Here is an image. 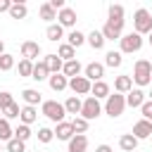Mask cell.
Listing matches in <instances>:
<instances>
[{
  "instance_id": "18",
  "label": "cell",
  "mask_w": 152,
  "mask_h": 152,
  "mask_svg": "<svg viewBox=\"0 0 152 152\" xmlns=\"http://www.w3.org/2000/svg\"><path fill=\"white\" fill-rule=\"evenodd\" d=\"M48 83H50V88H52L55 93H62L64 88H69V78H66L64 74H52V76L48 78Z\"/></svg>"
},
{
  "instance_id": "7",
  "label": "cell",
  "mask_w": 152,
  "mask_h": 152,
  "mask_svg": "<svg viewBox=\"0 0 152 152\" xmlns=\"http://www.w3.org/2000/svg\"><path fill=\"white\" fill-rule=\"evenodd\" d=\"M100 114H102V104H100V100H97V97H93V95H88V97L83 100L81 116H83L86 121H93V119H97Z\"/></svg>"
},
{
  "instance_id": "48",
  "label": "cell",
  "mask_w": 152,
  "mask_h": 152,
  "mask_svg": "<svg viewBox=\"0 0 152 152\" xmlns=\"http://www.w3.org/2000/svg\"><path fill=\"white\" fill-rule=\"evenodd\" d=\"M150 102H152V93H150Z\"/></svg>"
},
{
  "instance_id": "3",
  "label": "cell",
  "mask_w": 152,
  "mask_h": 152,
  "mask_svg": "<svg viewBox=\"0 0 152 152\" xmlns=\"http://www.w3.org/2000/svg\"><path fill=\"white\" fill-rule=\"evenodd\" d=\"M124 109H126V95L114 93V95H109V97L104 100V114H109L112 119L121 116V114H124Z\"/></svg>"
},
{
  "instance_id": "10",
  "label": "cell",
  "mask_w": 152,
  "mask_h": 152,
  "mask_svg": "<svg viewBox=\"0 0 152 152\" xmlns=\"http://www.w3.org/2000/svg\"><path fill=\"white\" fill-rule=\"evenodd\" d=\"M86 78L90 81V83H95V81H102V76H104V64H100V62H90V64H86Z\"/></svg>"
},
{
  "instance_id": "29",
  "label": "cell",
  "mask_w": 152,
  "mask_h": 152,
  "mask_svg": "<svg viewBox=\"0 0 152 152\" xmlns=\"http://www.w3.org/2000/svg\"><path fill=\"white\" fill-rule=\"evenodd\" d=\"M121 62H124V55H121L119 50H109V52L104 55V64H107V66H112V69L121 66Z\"/></svg>"
},
{
  "instance_id": "14",
  "label": "cell",
  "mask_w": 152,
  "mask_h": 152,
  "mask_svg": "<svg viewBox=\"0 0 152 152\" xmlns=\"http://www.w3.org/2000/svg\"><path fill=\"white\" fill-rule=\"evenodd\" d=\"M31 78L33 81H48L50 78V71H48V64L43 62V59H38V62H33V74H31Z\"/></svg>"
},
{
  "instance_id": "23",
  "label": "cell",
  "mask_w": 152,
  "mask_h": 152,
  "mask_svg": "<svg viewBox=\"0 0 152 152\" xmlns=\"http://www.w3.org/2000/svg\"><path fill=\"white\" fill-rule=\"evenodd\" d=\"M81 62L78 59H71V62H64V69H62V74L66 76V78H76V76H81Z\"/></svg>"
},
{
  "instance_id": "32",
  "label": "cell",
  "mask_w": 152,
  "mask_h": 152,
  "mask_svg": "<svg viewBox=\"0 0 152 152\" xmlns=\"http://www.w3.org/2000/svg\"><path fill=\"white\" fill-rule=\"evenodd\" d=\"M83 43H86V33H81L78 28H74V31L69 33V45H71V48L76 50V48H81Z\"/></svg>"
},
{
  "instance_id": "30",
  "label": "cell",
  "mask_w": 152,
  "mask_h": 152,
  "mask_svg": "<svg viewBox=\"0 0 152 152\" xmlns=\"http://www.w3.org/2000/svg\"><path fill=\"white\" fill-rule=\"evenodd\" d=\"M12 138H14V131H12L10 121L2 116V119H0V142H10Z\"/></svg>"
},
{
  "instance_id": "15",
  "label": "cell",
  "mask_w": 152,
  "mask_h": 152,
  "mask_svg": "<svg viewBox=\"0 0 152 152\" xmlns=\"http://www.w3.org/2000/svg\"><path fill=\"white\" fill-rule=\"evenodd\" d=\"M114 90L121 93V95H128L133 90V78L131 76H116L114 78Z\"/></svg>"
},
{
  "instance_id": "34",
  "label": "cell",
  "mask_w": 152,
  "mask_h": 152,
  "mask_svg": "<svg viewBox=\"0 0 152 152\" xmlns=\"http://www.w3.org/2000/svg\"><path fill=\"white\" fill-rule=\"evenodd\" d=\"M17 71H19V76H21V78H31V74H33V62L21 59V62H19V66H17Z\"/></svg>"
},
{
  "instance_id": "43",
  "label": "cell",
  "mask_w": 152,
  "mask_h": 152,
  "mask_svg": "<svg viewBox=\"0 0 152 152\" xmlns=\"http://www.w3.org/2000/svg\"><path fill=\"white\" fill-rule=\"evenodd\" d=\"M140 112H142V119L152 121V102H150V100H145V104L140 107Z\"/></svg>"
},
{
  "instance_id": "5",
  "label": "cell",
  "mask_w": 152,
  "mask_h": 152,
  "mask_svg": "<svg viewBox=\"0 0 152 152\" xmlns=\"http://www.w3.org/2000/svg\"><path fill=\"white\" fill-rule=\"evenodd\" d=\"M121 55H131V52H138L140 48H142V36L140 33H135V31H131V33H126V36H121Z\"/></svg>"
},
{
  "instance_id": "19",
  "label": "cell",
  "mask_w": 152,
  "mask_h": 152,
  "mask_svg": "<svg viewBox=\"0 0 152 152\" xmlns=\"http://www.w3.org/2000/svg\"><path fill=\"white\" fill-rule=\"evenodd\" d=\"M142 104H145V93L140 88H133L126 95V107H142Z\"/></svg>"
},
{
  "instance_id": "21",
  "label": "cell",
  "mask_w": 152,
  "mask_h": 152,
  "mask_svg": "<svg viewBox=\"0 0 152 152\" xmlns=\"http://www.w3.org/2000/svg\"><path fill=\"white\" fill-rule=\"evenodd\" d=\"M86 43H88L93 50H102L107 40H104V36H102V31H90V33L86 36Z\"/></svg>"
},
{
  "instance_id": "49",
  "label": "cell",
  "mask_w": 152,
  "mask_h": 152,
  "mask_svg": "<svg viewBox=\"0 0 152 152\" xmlns=\"http://www.w3.org/2000/svg\"><path fill=\"white\" fill-rule=\"evenodd\" d=\"M36 152H38V150H36Z\"/></svg>"
},
{
  "instance_id": "17",
  "label": "cell",
  "mask_w": 152,
  "mask_h": 152,
  "mask_svg": "<svg viewBox=\"0 0 152 152\" xmlns=\"http://www.w3.org/2000/svg\"><path fill=\"white\" fill-rule=\"evenodd\" d=\"M43 62L48 64L50 76H52V74H62V69H64V62H62L57 55H45V57H43Z\"/></svg>"
},
{
  "instance_id": "41",
  "label": "cell",
  "mask_w": 152,
  "mask_h": 152,
  "mask_svg": "<svg viewBox=\"0 0 152 152\" xmlns=\"http://www.w3.org/2000/svg\"><path fill=\"white\" fill-rule=\"evenodd\" d=\"M107 14H109V19H124V5H109Z\"/></svg>"
},
{
  "instance_id": "26",
  "label": "cell",
  "mask_w": 152,
  "mask_h": 152,
  "mask_svg": "<svg viewBox=\"0 0 152 152\" xmlns=\"http://www.w3.org/2000/svg\"><path fill=\"white\" fill-rule=\"evenodd\" d=\"M88 150V138L86 135H74L69 140V152H86Z\"/></svg>"
},
{
  "instance_id": "2",
  "label": "cell",
  "mask_w": 152,
  "mask_h": 152,
  "mask_svg": "<svg viewBox=\"0 0 152 152\" xmlns=\"http://www.w3.org/2000/svg\"><path fill=\"white\" fill-rule=\"evenodd\" d=\"M140 88L142 86H150L152 83V64L147 62V59H138L135 62V66H133V76H131Z\"/></svg>"
},
{
  "instance_id": "11",
  "label": "cell",
  "mask_w": 152,
  "mask_h": 152,
  "mask_svg": "<svg viewBox=\"0 0 152 152\" xmlns=\"http://www.w3.org/2000/svg\"><path fill=\"white\" fill-rule=\"evenodd\" d=\"M133 135H135L138 140H145V138H150V135H152V121H147V119H140V121H135V124H133Z\"/></svg>"
},
{
  "instance_id": "37",
  "label": "cell",
  "mask_w": 152,
  "mask_h": 152,
  "mask_svg": "<svg viewBox=\"0 0 152 152\" xmlns=\"http://www.w3.org/2000/svg\"><path fill=\"white\" fill-rule=\"evenodd\" d=\"M52 138H55V131L52 128H48V126H43V128H38V140L40 142H52Z\"/></svg>"
},
{
  "instance_id": "8",
  "label": "cell",
  "mask_w": 152,
  "mask_h": 152,
  "mask_svg": "<svg viewBox=\"0 0 152 152\" xmlns=\"http://www.w3.org/2000/svg\"><path fill=\"white\" fill-rule=\"evenodd\" d=\"M69 88L74 90V95H88L93 90V83L86 76H76V78H69Z\"/></svg>"
},
{
  "instance_id": "12",
  "label": "cell",
  "mask_w": 152,
  "mask_h": 152,
  "mask_svg": "<svg viewBox=\"0 0 152 152\" xmlns=\"http://www.w3.org/2000/svg\"><path fill=\"white\" fill-rule=\"evenodd\" d=\"M38 55H40V45H38L36 40H24V43H21V57H24V59L33 62Z\"/></svg>"
},
{
  "instance_id": "1",
  "label": "cell",
  "mask_w": 152,
  "mask_h": 152,
  "mask_svg": "<svg viewBox=\"0 0 152 152\" xmlns=\"http://www.w3.org/2000/svg\"><path fill=\"white\" fill-rule=\"evenodd\" d=\"M40 114L48 116V119L55 121V124H62L64 116H66V109H64V104L57 102V100H45V102L40 104Z\"/></svg>"
},
{
  "instance_id": "40",
  "label": "cell",
  "mask_w": 152,
  "mask_h": 152,
  "mask_svg": "<svg viewBox=\"0 0 152 152\" xmlns=\"http://www.w3.org/2000/svg\"><path fill=\"white\" fill-rule=\"evenodd\" d=\"M7 152H26V142H21V140L12 138V140L7 142Z\"/></svg>"
},
{
  "instance_id": "16",
  "label": "cell",
  "mask_w": 152,
  "mask_h": 152,
  "mask_svg": "<svg viewBox=\"0 0 152 152\" xmlns=\"http://www.w3.org/2000/svg\"><path fill=\"white\" fill-rule=\"evenodd\" d=\"M64 109H66V114L81 116V109H83V100H81L78 95H71V97H66V102H64Z\"/></svg>"
},
{
  "instance_id": "45",
  "label": "cell",
  "mask_w": 152,
  "mask_h": 152,
  "mask_svg": "<svg viewBox=\"0 0 152 152\" xmlns=\"http://www.w3.org/2000/svg\"><path fill=\"white\" fill-rule=\"evenodd\" d=\"M95 152H114V150H112L109 145H97V147H95Z\"/></svg>"
},
{
  "instance_id": "13",
  "label": "cell",
  "mask_w": 152,
  "mask_h": 152,
  "mask_svg": "<svg viewBox=\"0 0 152 152\" xmlns=\"http://www.w3.org/2000/svg\"><path fill=\"white\" fill-rule=\"evenodd\" d=\"M76 133H74V126H71V121H62V124H57L55 126V138L57 140H71Z\"/></svg>"
},
{
  "instance_id": "25",
  "label": "cell",
  "mask_w": 152,
  "mask_h": 152,
  "mask_svg": "<svg viewBox=\"0 0 152 152\" xmlns=\"http://www.w3.org/2000/svg\"><path fill=\"white\" fill-rule=\"evenodd\" d=\"M90 95H93V97H97V100H102V97L107 100L112 93H109V86H107L104 81H95V83H93V90H90Z\"/></svg>"
},
{
  "instance_id": "35",
  "label": "cell",
  "mask_w": 152,
  "mask_h": 152,
  "mask_svg": "<svg viewBox=\"0 0 152 152\" xmlns=\"http://www.w3.org/2000/svg\"><path fill=\"white\" fill-rule=\"evenodd\" d=\"M14 138H17V140H21V142H26V140L31 138V126H26V124H19V126L14 128Z\"/></svg>"
},
{
  "instance_id": "31",
  "label": "cell",
  "mask_w": 152,
  "mask_h": 152,
  "mask_svg": "<svg viewBox=\"0 0 152 152\" xmlns=\"http://www.w3.org/2000/svg\"><path fill=\"white\" fill-rule=\"evenodd\" d=\"M26 14H28V7L24 2H12V10H10L12 19H26Z\"/></svg>"
},
{
  "instance_id": "28",
  "label": "cell",
  "mask_w": 152,
  "mask_h": 152,
  "mask_svg": "<svg viewBox=\"0 0 152 152\" xmlns=\"http://www.w3.org/2000/svg\"><path fill=\"white\" fill-rule=\"evenodd\" d=\"M57 57H59L62 62H71V59H76V50H74L69 43H62L59 50H57Z\"/></svg>"
},
{
  "instance_id": "38",
  "label": "cell",
  "mask_w": 152,
  "mask_h": 152,
  "mask_svg": "<svg viewBox=\"0 0 152 152\" xmlns=\"http://www.w3.org/2000/svg\"><path fill=\"white\" fill-rule=\"evenodd\" d=\"M12 66H14V57H12L10 52L0 55V71H10Z\"/></svg>"
},
{
  "instance_id": "4",
  "label": "cell",
  "mask_w": 152,
  "mask_h": 152,
  "mask_svg": "<svg viewBox=\"0 0 152 152\" xmlns=\"http://www.w3.org/2000/svg\"><path fill=\"white\" fill-rule=\"evenodd\" d=\"M133 28H135V33H152V14L145 10V7H140V10H135V14H133Z\"/></svg>"
},
{
  "instance_id": "27",
  "label": "cell",
  "mask_w": 152,
  "mask_h": 152,
  "mask_svg": "<svg viewBox=\"0 0 152 152\" xmlns=\"http://www.w3.org/2000/svg\"><path fill=\"white\" fill-rule=\"evenodd\" d=\"M19 119H21V124H26V126H31L36 119H38V109L36 107H21V114H19Z\"/></svg>"
},
{
  "instance_id": "47",
  "label": "cell",
  "mask_w": 152,
  "mask_h": 152,
  "mask_svg": "<svg viewBox=\"0 0 152 152\" xmlns=\"http://www.w3.org/2000/svg\"><path fill=\"white\" fill-rule=\"evenodd\" d=\"M147 40H150V45H152V33H150V38H147Z\"/></svg>"
},
{
  "instance_id": "22",
  "label": "cell",
  "mask_w": 152,
  "mask_h": 152,
  "mask_svg": "<svg viewBox=\"0 0 152 152\" xmlns=\"http://www.w3.org/2000/svg\"><path fill=\"white\" fill-rule=\"evenodd\" d=\"M21 97H24V102H26L28 107L43 104V97H40V93H38L36 88H26V90H21Z\"/></svg>"
},
{
  "instance_id": "6",
  "label": "cell",
  "mask_w": 152,
  "mask_h": 152,
  "mask_svg": "<svg viewBox=\"0 0 152 152\" xmlns=\"http://www.w3.org/2000/svg\"><path fill=\"white\" fill-rule=\"evenodd\" d=\"M124 21L126 19H107V24L102 26L104 40H121V36H124Z\"/></svg>"
},
{
  "instance_id": "46",
  "label": "cell",
  "mask_w": 152,
  "mask_h": 152,
  "mask_svg": "<svg viewBox=\"0 0 152 152\" xmlns=\"http://www.w3.org/2000/svg\"><path fill=\"white\" fill-rule=\"evenodd\" d=\"M0 55H5V43L0 40Z\"/></svg>"
},
{
  "instance_id": "36",
  "label": "cell",
  "mask_w": 152,
  "mask_h": 152,
  "mask_svg": "<svg viewBox=\"0 0 152 152\" xmlns=\"http://www.w3.org/2000/svg\"><path fill=\"white\" fill-rule=\"evenodd\" d=\"M38 12H40V19H45V21H52V19H57V12L50 7V2H43Z\"/></svg>"
},
{
  "instance_id": "39",
  "label": "cell",
  "mask_w": 152,
  "mask_h": 152,
  "mask_svg": "<svg viewBox=\"0 0 152 152\" xmlns=\"http://www.w3.org/2000/svg\"><path fill=\"white\" fill-rule=\"evenodd\" d=\"M2 114H5V119L10 121V119H19V114H21V109H19V104L14 102V104H10L7 109H2Z\"/></svg>"
},
{
  "instance_id": "44",
  "label": "cell",
  "mask_w": 152,
  "mask_h": 152,
  "mask_svg": "<svg viewBox=\"0 0 152 152\" xmlns=\"http://www.w3.org/2000/svg\"><path fill=\"white\" fill-rule=\"evenodd\" d=\"M12 10V2L10 0H0V12H10Z\"/></svg>"
},
{
  "instance_id": "24",
  "label": "cell",
  "mask_w": 152,
  "mask_h": 152,
  "mask_svg": "<svg viewBox=\"0 0 152 152\" xmlns=\"http://www.w3.org/2000/svg\"><path fill=\"white\" fill-rule=\"evenodd\" d=\"M45 36H48V40H50V43H57V40H62V38H64V28H62L59 24H48Z\"/></svg>"
},
{
  "instance_id": "33",
  "label": "cell",
  "mask_w": 152,
  "mask_h": 152,
  "mask_svg": "<svg viewBox=\"0 0 152 152\" xmlns=\"http://www.w3.org/2000/svg\"><path fill=\"white\" fill-rule=\"evenodd\" d=\"M88 124H90V121H86L83 116H74V119H71V126H74V133H76V135H83V133L88 131Z\"/></svg>"
},
{
  "instance_id": "42",
  "label": "cell",
  "mask_w": 152,
  "mask_h": 152,
  "mask_svg": "<svg viewBox=\"0 0 152 152\" xmlns=\"http://www.w3.org/2000/svg\"><path fill=\"white\" fill-rule=\"evenodd\" d=\"M10 104H14V97H12V93H7V90H0V109H7Z\"/></svg>"
},
{
  "instance_id": "9",
  "label": "cell",
  "mask_w": 152,
  "mask_h": 152,
  "mask_svg": "<svg viewBox=\"0 0 152 152\" xmlns=\"http://www.w3.org/2000/svg\"><path fill=\"white\" fill-rule=\"evenodd\" d=\"M76 10H71V7H64L62 12H57V24L62 26V28H74L76 26Z\"/></svg>"
},
{
  "instance_id": "20",
  "label": "cell",
  "mask_w": 152,
  "mask_h": 152,
  "mask_svg": "<svg viewBox=\"0 0 152 152\" xmlns=\"http://www.w3.org/2000/svg\"><path fill=\"white\" fill-rule=\"evenodd\" d=\"M138 138L133 135V133H124L121 138H119V147L124 150V152H135V147H138Z\"/></svg>"
}]
</instances>
